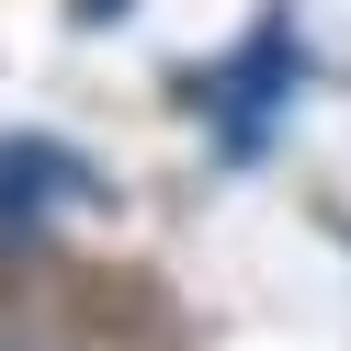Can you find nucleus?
Instances as JSON below:
<instances>
[{
    "mask_svg": "<svg viewBox=\"0 0 351 351\" xmlns=\"http://www.w3.org/2000/svg\"><path fill=\"white\" fill-rule=\"evenodd\" d=\"M57 193H80V159H69V147H0V215L34 227Z\"/></svg>",
    "mask_w": 351,
    "mask_h": 351,
    "instance_id": "1",
    "label": "nucleus"
}]
</instances>
